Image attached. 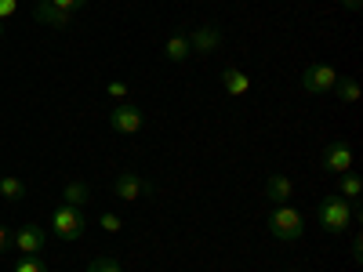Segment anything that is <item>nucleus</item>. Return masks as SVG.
Listing matches in <instances>:
<instances>
[{"mask_svg": "<svg viewBox=\"0 0 363 272\" xmlns=\"http://www.w3.org/2000/svg\"><path fill=\"white\" fill-rule=\"evenodd\" d=\"M320 164H323V171H330V174H345V171H352V145H349L345 138L327 142Z\"/></svg>", "mask_w": 363, "mask_h": 272, "instance_id": "6", "label": "nucleus"}, {"mask_svg": "<svg viewBox=\"0 0 363 272\" xmlns=\"http://www.w3.org/2000/svg\"><path fill=\"white\" fill-rule=\"evenodd\" d=\"M84 229H87V222H84V210L80 207H69V203H62L51 215V232L58 236V239H66V244H73V239H80L84 236Z\"/></svg>", "mask_w": 363, "mask_h": 272, "instance_id": "3", "label": "nucleus"}, {"mask_svg": "<svg viewBox=\"0 0 363 272\" xmlns=\"http://www.w3.org/2000/svg\"><path fill=\"white\" fill-rule=\"evenodd\" d=\"M316 222L323 225V232L330 236H342L345 229H352V210H349V200L345 196H323L316 203Z\"/></svg>", "mask_w": 363, "mask_h": 272, "instance_id": "1", "label": "nucleus"}, {"mask_svg": "<svg viewBox=\"0 0 363 272\" xmlns=\"http://www.w3.org/2000/svg\"><path fill=\"white\" fill-rule=\"evenodd\" d=\"M335 84H338V69L330 62H313L301 73V91H306V95H327Z\"/></svg>", "mask_w": 363, "mask_h": 272, "instance_id": "4", "label": "nucleus"}, {"mask_svg": "<svg viewBox=\"0 0 363 272\" xmlns=\"http://www.w3.org/2000/svg\"><path fill=\"white\" fill-rule=\"evenodd\" d=\"M18 8V0H0V18H11Z\"/></svg>", "mask_w": 363, "mask_h": 272, "instance_id": "24", "label": "nucleus"}, {"mask_svg": "<svg viewBox=\"0 0 363 272\" xmlns=\"http://www.w3.org/2000/svg\"><path fill=\"white\" fill-rule=\"evenodd\" d=\"M84 272H124V268H120V261H116V258L99 254V258H91V261H87V268H84Z\"/></svg>", "mask_w": 363, "mask_h": 272, "instance_id": "18", "label": "nucleus"}, {"mask_svg": "<svg viewBox=\"0 0 363 272\" xmlns=\"http://www.w3.org/2000/svg\"><path fill=\"white\" fill-rule=\"evenodd\" d=\"M15 272H51V268H48L44 258H37V254H22L18 265H15Z\"/></svg>", "mask_w": 363, "mask_h": 272, "instance_id": "19", "label": "nucleus"}, {"mask_svg": "<svg viewBox=\"0 0 363 272\" xmlns=\"http://www.w3.org/2000/svg\"><path fill=\"white\" fill-rule=\"evenodd\" d=\"M33 18H37L40 26H51V29H69L77 15H69V11H62V8H55L51 0H40V4L33 8Z\"/></svg>", "mask_w": 363, "mask_h": 272, "instance_id": "10", "label": "nucleus"}, {"mask_svg": "<svg viewBox=\"0 0 363 272\" xmlns=\"http://www.w3.org/2000/svg\"><path fill=\"white\" fill-rule=\"evenodd\" d=\"M8 247H11V232L0 225V251H8Z\"/></svg>", "mask_w": 363, "mask_h": 272, "instance_id": "25", "label": "nucleus"}, {"mask_svg": "<svg viewBox=\"0 0 363 272\" xmlns=\"http://www.w3.org/2000/svg\"><path fill=\"white\" fill-rule=\"evenodd\" d=\"M342 8H345V11H359L363 0H342Z\"/></svg>", "mask_w": 363, "mask_h": 272, "instance_id": "26", "label": "nucleus"}, {"mask_svg": "<svg viewBox=\"0 0 363 272\" xmlns=\"http://www.w3.org/2000/svg\"><path fill=\"white\" fill-rule=\"evenodd\" d=\"M359 193H363V178L352 174V171H345V174H342V189H338V196H345V200H359Z\"/></svg>", "mask_w": 363, "mask_h": 272, "instance_id": "17", "label": "nucleus"}, {"mask_svg": "<svg viewBox=\"0 0 363 272\" xmlns=\"http://www.w3.org/2000/svg\"><path fill=\"white\" fill-rule=\"evenodd\" d=\"M291 193H294V181H291L287 174H272V178L265 181V200H269L272 207L291 203Z\"/></svg>", "mask_w": 363, "mask_h": 272, "instance_id": "11", "label": "nucleus"}, {"mask_svg": "<svg viewBox=\"0 0 363 272\" xmlns=\"http://www.w3.org/2000/svg\"><path fill=\"white\" fill-rule=\"evenodd\" d=\"M142 124H145V116H142V109H138L135 102H116V106L109 109V128H113L116 135H138Z\"/></svg>", "mask_w": 363, "mask_h": 272, "instance_id": "5", "label": "nucleus"}, {"mask_svg": "<svg viewBox=\"0 0 363 272\" xmlns=\"http://www.w3.org/2000/svg\"><path fill=\"white\" fill-rule=\"evenodd\" d=\"M149 193H153V186H149L145 178H138L135 171H120L116 181H113V196L124 200V203H135V200H142Z\"/></svg>", "mask_w": 363, "mask_h": 272, "instance_id": "7", "label": "nucleus"}, {"mask_svg": "<svg viewBox=\"0 0 363 272\" xmlns=\"http://www.w3.org/2000/svg\"><path fill=\"white\" fill-rule=\"evenodd\" d=\"M51 4H55V8H62V11H69V15H77V11L87 4V0H51Z\"/></svg>", "mask_w": 363, "mask_h": 272, "instance_id": "22", "label": "nucleus"}, {"mask_svg": "<svg viewBox=\"0 0 363 272\" xmlns=\"http://www.w3.org/2000/svg\"><path fill=\"white\" fill-rule=\"evenodd\" d=\"M106 91H109V98H116V102H128V84H124V80H113Z\"/></svg>", "mask_w": 363, "mask_h": 272, "instance_id": "21", "label": "nucleus"}, {"mask_svg": "<svg viewBox=\"0 0 363 272\" xmlns=\"http://www.w3.org/2000/svg\"><path fill=\"white\" fill-rule=\"evenodd\" d=\"M186 40H189L193 55H215L222 47V29L218 26H196L193 33H186Z\"/></svg>", "mask_w": 363, "mask_h": 272, "instance_id": "9", "label": "nucleus"}, {"mask_svg": "<svg viewBox=\"0 0 363 272\" xmlns=\"http://www.w3.org/2000/svg\"><path fill=\"white\" fill-rule=\"evenodd\" d=\"M0 37H4V22H0Z\"/></svg>", "mask_w": 363, "mask_h": 272, "instance_id": "27", "label": "nucleus"}, {"mask_svg": "<svg viewBox=\"0 0 363 272\" xmlns=\"http://www.w3.org/2000/svg\"><path fill=\"white\" fill-rule=\"evenodd\" d=\"M222 87H225V95L244 98L247 91H251V76H247L244 69H236V66H225V69H222Z\"/></svg>", "mask_w": 363, "mask_h": 272, "instance_id": "12", "label": "nucleus"}, {"mask_svg": "<svg viewBox=\"0 0 363 272\" xmlns=\"http://www.w3.org/2000/svg\"><path fill=\"white\" fill-rule=\"evenodd\" d=\"M269 232L280 239V244H294V239H301V232H306V218H301V210H294L291 203H280L272 207L269 215Z\"/></svg>", "mask_w": 363, "mask_h": 272, "instance_id": "2", "label": "nucleus"}, {"mask_svg": "<svg viewBox=\"0 0 363 272\" xmlns=\"http://www.w3.org/2000/svg\"><path fill=\"white\" fill-rule=\"evenodd\" d=\"M349 254H352V261H363V239H359V232L352 236V247H349Z\"/></svg>", "mask_w": 363, "mask_h": 272, "instance_id": "23", "label": "nucleus"}, {"mask_svg": "<svg viewBox=\"0 0 363 272\" xmlns=\"http://www.w3.org/2000/svg\"><path fill=\"white\" fill-rule=\"evenodd\" d=\"M0 196H4L8 203L22 200V196H26V181L15 178V174H0Z\"/></svg>", "mask_w": 363, "mask_h": 272, "instance_id": "15", "label": "nucleus"}, {"mask_svg": "<svg viewBox=\"0 0 363 272\" xmlns=\"http://www.w3.org/2000/svg\"><path fill=\"white\" fill-rule=\"evenodd\" d=\"M0 174H4V171H0Z\"/></svg>", "mask_w": 363, "mask_h": 272, "instance_id": "28", "label": "nucleus"}, {"mask_svg": "<svg viewBox=\"0 0 363 272\" xmlns=\"http://www.w3.org/2000/svg\"><path fill=\"white\" fill-rule=\"evenodd\" d=\"M99 225H102L106 232H120V229H124V222H120V215H109V210H106V215L99 218Z\"/></svg>", "mask_w": 363, "mask_h": 272, "instance_id": "20", "label": "nucleus"}, {"mask_svg": "<svg viewBox=\"0 0 363 272\" xmlns=\"http://www.w3.org/2000/svg\"><path fill=\"white\" fill-rule=\"evenodd\" d=\"M193 51H189V40H186V33H174L171 40H167V47H164V58L167 62H186Z\"/></svg>", "mask_w": 363, "mask_h": 272, "instance_id": "14", "label": "nucleus"}, {"mask_svg": "<svg viewBox=\"0 0 363 272\" xmlns=\"http://www.w3.org/2000/svg\"><path fill=\"white\" fill-rule=\"evenodd\" d=\"M330 91H335L342 102H349V106L359 102V80H352V76H338V84L330 87Z\"/></svg>", "mask_w": 363, "mask_h": 272, "instance_id": "16", "label": "nucleus"}, {"mask_svg": "<svg viewBox=\"0 0 363 272\" xmlns=\"http://www.w3.org/2000/svg\"><path fill=\"white\" fill-rule=\"evenodd\" d=\"M11 247L18 254H40L48 247V232L40 225H18V232L11 236Z\"/></svg>", "mask_w": 363, "mask_h": 272, "instance_id": "8", "label": "nucleus"}, {"mask_svg": "<svg viewBox=\"0 0 363 272\" xmlns=\"http://www.w3.org/2000/svg\"><path fill=\"white\" fill-rule=\"evenodd\" d=\"M62 203H69V207L91 203V186H87V181H69V186L62 189Z\"/></svg>", "mask_w": 363, "mask_h": 272, "instance_id": "13", "label": "nucleus"}]
</instances>
